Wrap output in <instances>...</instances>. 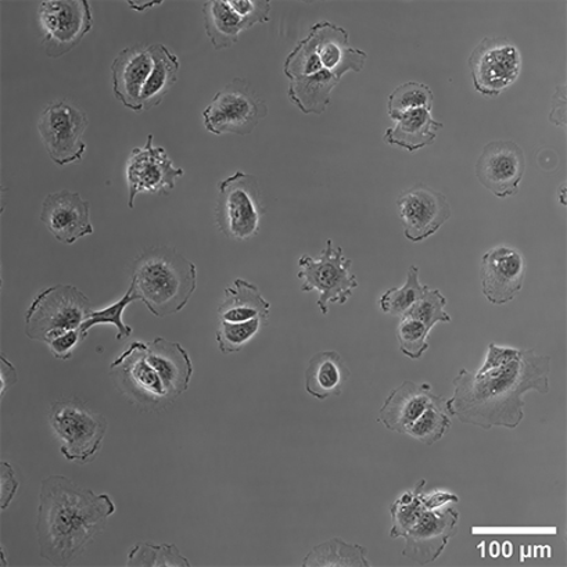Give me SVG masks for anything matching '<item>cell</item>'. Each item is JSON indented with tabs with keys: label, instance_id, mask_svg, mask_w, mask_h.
<instances>
[{
	"label": "cell",
	"instance_id": "16",
	"mask_svg": "<svg viewBox=\"0 0 567 567\" xmlns=\"http://www.w3.org/2000/svg\"><path fill=\"white\" fill-rule=\"evenodd\" d=\"M460 512L453 506L422 512L405 538L403 555L417 565L433 564L458 534Z\"/></svg>",
	"mask_w": 567,
	"mask_h": 567
},
{
	"label": "cell",
	"instance_id": "4",
	"mask_svg": "<svg viewBox=\"0 0 567 567\" xmlns=\"http://www.w3.org/2000/svg\"><path fill=\"white\" fill-rule=\"evenodd\" d=\"M92 302L73 285H54L35 297L25 313L27 338L49 341L80 329L92 312Z\"/></svg>",
	"mask_w": 567,
	"mask_h": 567
},
{
	"label": "cell",
	"instance_id": "37",
	"mask_svg": "<svg viewBox=\"0 0 567 567\" xmlns=\"http://www.w3.org/2000/svg\"><path fill=\"white\" fill-rule=\"evenodd\" d=\"M445 306H447V299H445L442 291L431 289L426 285L421 299L406 312L405 317L414 318L425 324L429 330H432L439 322H451V316L445 311Z\"/></svg>",
	"mask_w": 567,
	"mask_h": 567
},
{
	"label": "cell",
	"instance_id": "8",
	"mask_svg": "<svg viewBox=\"0 0 567 567\" xmlns=\"http://www.w3.org/2000/svg\"><path fill=\"white\" fill-rule=\"evenodd\" d=\"M267 114V103L255 87L244 79H235L216 93L203 112V118L206 130L214 135L245 136L250 135Z\"/></svg>",
	"mask_w": 567,
	"mask_h": 567
},
{
	"label": "cell",
	"instance_id": "38",
	"mask_svg": "<svg viewBox=\"0 0 567 567\" xmlns=\"http://www.w3.org/2000/svg\"><path fill=\"white\" fill-rule=\"evenodd\" d=\"M429 330L425 324L414 318H401L398 329L400 351L411 360H420L429 350Z\"/></svg>",
	"mask_w": 567,
	"mask_h": 567
},
{
	"label": "cell",
	"instance_id": "2",
	"mask_svg": "<svg viewBox=\"0 0 567 567\" xmlns=\"http://www.w3.org/2000/svg\"><path fill=\"white\" fill-rule=\"evenodd\" d=\"M110 495L96 494L54 475L41 484L37 537L41 556L54 566H69L104 530L115 512Z\"/></svg>",
	"mask_w": 567,
	"mask_h": 567
},
{
	"label": "cell",
	"instance_id": "39",
	"mask_svg": "<svg viewBox=\"0 0 567 567\" xmlns=\"http://www.w3.org/2000/svg\"><path fill=\"white\" fill-rule=\"evenodd\" d=\"M227 2L229 8L244 20L247 30L269 21V13H271L269 0H227Z\"/></svg>",
	"mask_w": 567,
	"mask_h": 567
},
{
	"label": "cell",
	"instance_id": "25",
	"mask_svg": "<svg viewBox=\"0 0 567 567\" xmlns=\"http://www.w3.org/2000/svg\"><path fill=\"white\" fill-rule=\"evenodd\" d=\"M271 305L264 299L261 290L256 285L245 279H236L233 288L224 291V300L218 308V317L221 321L247 322L261 318L268 322Z\"/></svg>",
	"mask_w": 567,
	"mask_h": 567
},
{
	"label": "cell",
	"instance_id": "22",
	"mask_svg": "<svg viewBox=\"0 0 567 567\" xmlns=\"http://www.w3.org/2000/svg\"><path fill=\"white\" fill-rule=\"evenodd\" d=\"M433 398L431 384L405 381L388 395L379 411L378 421L390 432L406 434Z\"/></svg>",
	"mask_w": 567,
	"mask_h": 567
},
{
	"label": "cell",
	"instance_id": "11",
	"mask_svg": "<svg viewBox=\"0 0 567 567\" xmlns=\"http://www.w3.org/2000/svg\"><path fill=\"white\" fill-rule=\"evenodd\" d=\"M147 344L134 341L128 349L110 365L115 386L121 393L147 411L165 409L168 400L164 383L146 358Z\"/></svg>",
	"mask_w": 567,
	"mask_h": 567
},
{
	"label": "cell",
	"instance_id": "30",
	"mask_svg": "<svg viewBox=\"0 0 567 567\" xmlns=\"http://www.w3.org/2000/svg\"><path fill=\"white\" fill-rule=\"evenodd\" d=\"M451 426H453V416L449 411L447 399L434 394L432 403L427 405V409L417 417L406 434L417 442L433 445L449 433Z\"/></svg>",
	"mask_w": 567,
	"mask_h": 567
},
{
	"label": "cell",
	"instance_id": "12",
	"mask_svg": "<svg viewBox=\"0 0 567 567\" xmlns=\"http://www.w3.org/2000/svg\"><path fill=\"white\" fill-rule=\"evenodd\" d=\"M467 65L475 90L494 99L519 79L522 56L519 49L506 38H484L473 49Z\"/></svg>",
	"mask_w": 567,
	"mask_h": 567
},
{
	"label": "cell",
	"instance_id": "41",
	"mask_svg": "<svg viewBox=\"0 0 567 567\" xmlns=\"http://www.w3.org/2000/svg\"><path fill=\"white\" fill-rule=\"evenodd\" d=\"M519 351L520 350L512 349V347L489 344L486 361H484L483 367L478 369V371L484 372L488 371V369L503 367L505 363L514 360V358L519 354Z\"/></svg>",
	"mask_w": 567,
	"mask_h": 567
},
{
	"label": "cell",
	"instance_id": "34",
	"mask_svg": "<svg viewBox=\"0 0 567 567\" xmlns=\"http://www.w3.org/2000/svg\"><path fill=\"white\" fill-rule=\"evenodd\" d=\"M136 300L141 299L136 293L135 286L131 284L130 289L126 290L123 299L114 302V305L109 306L107 308H104V310L91 312V316L87 317L86 321L82 323V327L80 328L82 339L85 340L87 338V333H90V330L93 327L103 323L114 324V327L117 328V336H115V340L128 339L132 334V328L124 323L123 313L125 308Z\"/></svg>",
	"mask_w": 567,
	"mask_h": 567
},
{
	"label": "cell",
	"instance_id": "21",
	"mask_svg": "<svg viewBox=\"0 0 567 567\" xmlns=\"http://www.w3.org/2000/svg\"><path fill=\"white\" fill-rule=\"evenodd\" d=\"M146 358L164 383L168 400L174 403L189 389L194 363L189 354L175 341L156 338L147 344Z\"/></svg>",
	"mask_w": 567,
	"mask_h": 567
},
{
	"label": "cell",
	"instance_id": "35",
	"mask_svg": "<svg viewBox=\"0 0 567 567\" xmlns=\"http://www.w3.org/2000/svg\"><path fill=\"white\" fill-rule=\"evenodd\" d=\"M434 95L431 87L421 82H405L395 87L389 96L388 112L390 118L395 120L400 114L415 109H433Z\"/></svg>",
	"mask_w": 567,
	"mask_h": 567
},
{
	"label": "cell",
	"instance_id": "31",
	"mask_svg": "<svg viewBox=\"0 0 567 567\" xmlns=\"http://www.w3.org/2000/svg\"><path fill=\"white\" fill-rule=\"evenodd\" d=\"M131 567H190L189 559L181 554L174 544L137 543L130 549L128 561Z\"/></svg>",
	"mask_w": 567,
	"mask_h": 567
},
{
	"label": "cell",
	"instance_id": "24",
	"mask_svg": "<svg viewBox=\"0 0 567 567\" xmlns=\"http://www.w3.org/2000/svg\"><path fill=\"white\" fill-rule=\"evenodd\" d=\"M394 121H399V124L394 128H389L383 140L389 145L403 147L410 153L433 145L444 126L434 120L431 110L426 109L410 110Z\"/></svg>",
	"mask_w": 567,
	"mask_h": 567
},
{
	"label": "cell",
	"instance_id": "42",
	"mask_svg": "<svg viewBox=\"0 0 567 567\" xmlns=\"http://www.w3.org/2000/svg\"><path fill=\"white\" fill-rule=\"evenodd\" d=\"M19 489V481L16 478L13 467L8 462H2V511L12 503Z\"/></svg>",
	"mask_w": 567,
	"mask_h": 567
},
{
	"label": "cell",
	"instance_id": "6",
	"mask_svg": "<svg viewBox=\"0 0 567 567\" xmlns=\"http://www.w3.org/2000/svg\"><path fill=\"white\" fill-rule=\"evenodd\" d=\"M53 432L62 443V454L70 462L87 464L102 449L107 421L80 400H60L49 415Z\"/></svg>",
	"mask_w": 567,
	"mask_h": 567
},
{
	"label": "cell",
	"instance_id": "20",
	"mask_svg": "<svg viewBox=\"0 0 567 567\" xmlns=\"http://www.w3.org/2000/svg\"><path fill=\"white\" fill-rule=\"evenodd\" d=\"M310 34L323 70L338 76L339 80L350 71L361 73L365 68L367 53L350 47L349 32L341 27L322 21L312 27Z\"/></svg>",
	"mask_w": 567,
	"mask_h": 567
},
{
	"label": "cell",
	"instance_id": "43",
	"mask_svg": "<svg viewBox=\"0 0 567 567\" xmlns=\"http://www.w3.org/2000/svg\"><path fill=\"white\" fill-rule=\"evenodd\" d=\"M549 121L556 126H566V86H556L555 95L550 101Z\"/></svg>",
	"mask_w": 567,
	"mask_h": 567
},
{
	"label": "cell",
	"instance_id": "36",
	"mask_svg": "<svg viewBox=\"0 0 567 567\" xmlns=\"http://www.w3.org/2000/svg\"><path fill=\"white\" fill-rule=\"evenodd\" d=\"M266 324L261 318L251 319L247 322H228L219 319L217 329V343L223 354H235L249 344L261 328Z\"/></svg>",
	"mask_w": 567,
	"mask_h": 567
},
{
	"label": "cell",
	"instance_id": "9",
	"mask_svg": "<svg viewBox=\"0 0 567 567\" xmlns=\"http://www.w3.org/2000/svg\"><path fill=\"white\" fill-rule=\"evenodd\" d=\"M90 125L87 114L79 104L70 101L49 103L38 121L43 146L54 164L81 162L85 156V131Z\"/></svg>",
	"mask_w": 567,
	"mask_h": 567
},
{
	"label": "cell",
	"instance_id": "17",
	"mask_svg": "<svg viewBox=\"0 0 567 567\" xmlns=\"http://www.w3.org/2000/svg\"><path fill=\"white\" fill-rule=\"evenodd\" d=\"M525 277V257L514 247H494L482 257V291L494 306H505L514 300L523 289Z\"/></svg>",
	"mask_w": 567,
	"mask_h": 567
},
{
	"label": "cell",
	"instance_id": "18",
	"mask_svg": "<svg viewBox=\"0 0 567 567\" xmlns=\"http://www.w3.org/2000/svg\"><path fill=\"white\" fill-rule=\"evenodd\" d=\"M41 221L60 244L74 245L76 240L95 233L91 223L90 202L71 190L54 192L43 200Z\"/></svg>",
	"mask_w": 567,
	"mask_h": 567
},
{
	"label": "cell",
	"instance_id": "7",
	"mask_svg": "<svg viewBox=\"0 0 567 567\" xmlns=\"http://www.w3.org/2000/svg\"><path fill=\"white\" fill-rule=\"evenodd\" d=\"M301 291L317 290V306L322 316H328L330 302L346 305L358 288V280L351 272L352 261L344 256L343 247H336L333 240H327L321 255L313 258L302 256L299 260Z\"/></svg>",
	"mask_w": 567,
	"mask_h": 567
},
{
	"label": "cell",
	"instance_id": "13",
	"mask_svg": "<svg viewBox=\"0 0 567 567\" xmlns=\"http://www.w3.org/2000/svg\"><path fill=\"white\" fill-rule=\"evenodd\" d=\"M153 137L148 135L145 146L134 148L126 163L130 208H134L140 194L169 196L175 189L176 179L185 175V169L175 167L164 147L153 145Z\"/></svg>",
	"mask_w": 567,
	"mask_h": 567
},
{
	"label": "cell",
	"instance_id": "1",
	"mask_svg": "<svg viewBox=\"0 0 567 567\" xmlns=\"http://www.w3.org/2000/svg\"><path fill=\"white\" fill-rule=\"evenodd\" d=\"M550 358L520 350L514 360L488 371L461 369L454 378V394L447 399L451 416L484 431L516 429L525 417V394H548Z\"/></svg>",
	"mask_w": 567,
	"mask_h": 567
},
{
	"label": "cell",
	"instance_id": "44",
	"mask_svg": "<svg viewBox=\"0 0 567 567\" xmlns=\"http://www.w3.org/2000/svg\"><path fill=\"white\" fill-rule=\"evenodd\" d=\"M19 382V374L12 362L8 361L3 355L0 357V395L4 398V393L12 389Z\"/></svg>",
	"mask_w": 567,
	"mask_h": 567
},
{
	"label": "cell",
	"instance_id": "23",
	"mask_svg": "<svg viewBox=\"0 0 567 567\" xmlns=\"http://www.w3.org/2000/svg\"><path fill=\"white\" fill-rule=\"evenodd\" d=\"M350 377V369L339 352H318L306 369V392L313 399L328 400L343 393Z\"/></svg>",
	"mask_w": 567,
	"mask_h": 567
},
{
	"label": "cell",
	"instance_id": "14",
	"mask_svg": "<svg viewBox=\"0 0 567 567\" xmlns=\"http://www.w3.org/2000/svg\"><path fill=\"white\" fill-rule=\"evenodd\" d=\"M478 182L498 199L519 192L525 176L526 157L523 148L512 141H493L484 146L476 163Z\"/></svg>",
	"mask_w": 567,
	"mask_h": 567
},
{
	"label": "cell",
	"instance_id": "33",
	"mask_svg": "<svg viewBox=\"0 0 567 567\" xmlns=\"http://www.w3.org/2000/svg\"><path fill=\"white\" fill-rule=\"evenodd\" d=\"M426 481L416 483L415 488L401 495L390 506V514H392V530L390 537L393 539L404 538L412 527L416 525L417 519L425 511L422 504V489L425 488Z\"/></svg>",
	"mask_w": 567,
	"mask_h": 567
},
{
	"label": "cell",
	"instance_id": "28",
	"mask_svg": "<svg viewBox=\"0 0 567 567\" xmlns=\"http://www.w3.org/2000/svg\"><path fill=\"white\" fill-rule=\"evenodd\" d=\"M203 18L208 40L216 51L233 48L240 32L247 31L244 20L229 8L227 0H208L203 4Z\"/></svg>",
	"mask_w": 567,
	"mask_h": 567
},
{
	"label": "cell",
	"instance_id": "27",
	"mask_svg": "<svg viewBox=\"0 0 567 567\" xmlns=\"http://www.w3.org/2000/svg\"><path fill=\"white\" fill-rule=\"evenodd\" d=\"M340 80L329 71L301 76L290 82L288 96L305 114H322L329 107L330 95Z\"/></svg>",
	"mask_w": 567,
	"mask_h": 567
},
{
	"label": "cell",
	"instance_id": "10",
	"mask_svg": "<svg viewBox=\"0 0 567 567\" xmlns=\"http://www.w3.org/2000/svg\"><path fill=\"white\" fill-rule=\"evenodd\" d=\"M42 48L58 59L73 51L90 34L93 16L87 0H47L38 9Z\"/></svg>",
	"mask_w": 567,
	"mask_h": 567
},
{
	"label": "cell",
	"instance_id": "45",
	"mask_svg": "<svg viewBox=\"0 0 567 567\" xmlns=\"http://www.w3.org/2000/svg\"><path fill=\"white\" fill-rule=\"evenodd\" d=\"M422 504L425 506V509H440L444 508V506L460 503V498L456 497L455 494H451L447 492H434L431 494L422 493Z\"/></svg>",
	"mask_w": 567,
	"mask_h": 567
},
{
	"label": "cell",
	"instance_id": "29",
	"mask_svg": "<svg viewBox=\"0 0 567 567\" xmlns=\"http://www.w3.org/2000/svg\"><path fill=\"white\" fill-rule=\"evenodd\" d=\"M367 555L368 549L362 545L332 538L313 547L302 560V567H371Z\"/></svg>",
	"mask_w": 567,
	"mask_h": 567
},
{
	"label": "cell",
	"instance_id": "3",
	"mask_svg": "<svg viewBox=\"0 0 567 567\" xmlns=\"http://www.w3.org/2000/svg\"><path fill=\"white\" fill-rule=\"evenodd\" d=\"M131 284L147 310L157 318L184 310L197 286V268L167 246L142 252L131 267Z\"/></svg>",
	"mask_w": 567,
	"mask_h": 567
},
{
	"label": "cell",
	"instance_id": "19",
	"mask_svg": "<svg viewBox=\"0 0 567 567\" xmlns=\"http://www.w3.org/2000/svg\"><path fill=\"white\" fill-rule=\"evenodd\" d=\"M153 69L151 47L125 48L112 64L114 96L126 109L143 112L142 92Z\"/></svg>",
	"mask_w": 567,
	"mask_h": 567
},
{
	"label": "cell",
	"instance_id": "15",
	"mask_svg": "<svg viewBox=\"0 0 567 567\" xmlns=\"http://www.w3.org/2000/svg\"><path fill=\"white\" fill-rule=\"evenodd\" d=\"M398 207L405 238L414 244L431 238L453 214L442 192L434 190L425 184H416L403 192L399 197Z\"/></svg>",
	"mask_w": 567,
	"mask_h": 567
},
{
	"label": "cell",
	"instance_id": "5",
	"mask_svg": "<svg viewBox=\"0 0 567 567\" xmlns=\"http://www.w3.org/2000/svg\"><path fill=\"white\" fill-rule=\"evenodd\" d=\"M264 208L260 182L238 171L219 184L217 227L228 239L244 241L260 233Z\"/></svg>",
	"mask_w": 567,
	"mask_h": 567
},
{
	"label": "cell",
	"instance_id": "26",
	"mask_svg": "<svg viewBox=\"0 0 567 567\" xmlns=\"http://www.w3.org/2000/svg\"><path fill=\"white\" fill-rule=\"evenodd\" d=\"M153 69L145 87L142 92V107L152 110L157 107L167 93L173 90L178 74L181 63L178 56L164 45L151 47Z\"/></svg>",
	"mask_w": 567,
	"mask_h": 567
},
{
	"label": "cell",
	"instance_id": "40",
	"mask_svg": "<svg viewBox=\"0 0 567 567\" xmlns=\"http://www.w3.org/2000/svg\"><path fill=\"white\" fill-rule=\"evenodd\" d=\"M82 340L84 339H82L81 330L74 329L69 330V332L60 334L59 338L49 341L48 346L51 347L54 358L68 361L71 355H73L75 347L79 346Z\"/></svg>",
	"mask_w": 567,
	"mask_h": 567
},
{
	"label": "cell",
	"instance_id": "32",
	"mask_svg": "<svg viewBox=\"0 0 567 567\" xmlns=\"http://www.w3.org/2000/svg\"><path fill=\"white\" fill-rule=\"evenodd\" d=\"M426 285L420 282V267L411 266L403 288H392L379 299V308L388 316L404 318L421 299Z\"/></svg>",
	"mask_w": 567,
	"mask_h": 567
}]
</instances>
